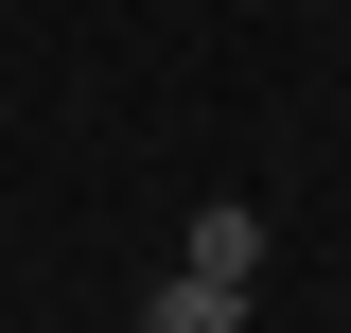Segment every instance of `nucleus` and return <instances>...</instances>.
<instances>
[{
    "mask_svg": "<svg viewBox=\"0 0 351 333\" xmlns=\"http://www.w3.org/2000/svg\"><path fill=\"white\" fill-rule=\"evenodd\" d=\"M176 263H193V281H228V298H263V210H246V193L193 210V228H176Z\"/></svg>",
    "mask_w": 351,
    "mask_h": 333,
    "instance_id": "f257e3e1",
    "label": "nucleus"
},
{
    "mask_svg": "<svg viewBox=\"0 0 351 333\" xmlns=\"http://www.w3.org/2000/svg\"><path fill=\"white\" fill-rule=\"evenodd\" d=\"M141 333H246V298H228V281H193V263H176V281L141 298Z\"/></svg>",
    "mask_w": 351,
    "mask_h": 333,
    "instance_id": "f03ea898",
    "label": "nucleus"
}]
</instances>
